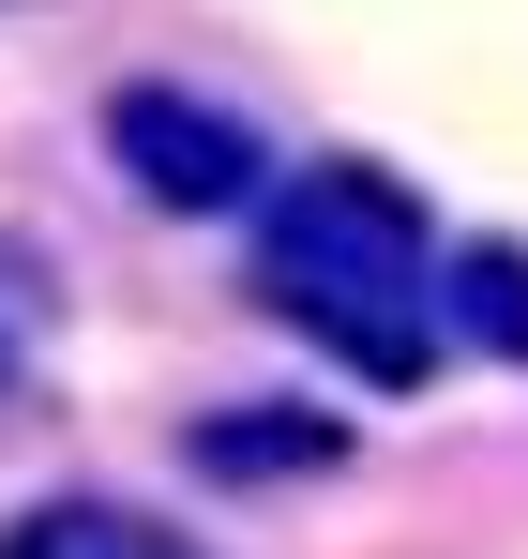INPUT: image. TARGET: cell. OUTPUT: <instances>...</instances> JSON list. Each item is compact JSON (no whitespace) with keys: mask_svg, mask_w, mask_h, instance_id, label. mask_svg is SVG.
<instances>
[{"mask_svg":"<svg viewBox=\"0 0 528 559\" xmlns=\"http://www.w3.org/2000/svg\"><path fill=\"white\" fill-rule=\"evenodd\" d=\"M257 302L287 333H317L348 378L423 393L439 378V227H423V197L362 152L257 182Z\"/></svg>","mask_w":528,"mask_h":559,"instance_id":"cell-1","label":"cell"},{"mask_svg":"<svg viewBox=\"0 0 528 559\" xmlns=\"http://www.w3.org/2000/svg\"><path fill=\"white\" fill-rule=\"evenodd\" d=\"M106 152H121V182L152 197V212H257L272 182V152H257V121L242 106H212V92H181V76H121L106 92Z\"/></svg>","mask_w":528,"mask_h":559,"instance_id":"cell-2","label":"cell"},{"mask_svg":"<svg viewBox=\"0 0 528 559\" xmlns=\"http://www.w3.org/2000/svg\"><path fill=\"white\" fill-rule=\"evenodd\" d=\"M181 454L212 468V484H317V468H348V424H333V408H287V393H257V408H212Z\"/></svg>","mask_w":528,"mask_h":559,"instance_id":"cell-3","label":"cell"},{"mask_svg":"<svg viewBox=\"0 0 528 559\" xmlns=\"http://www.w3.org/2000/svg\"><path fill=\"white\" fill-rule=\"evenodd\" d=\"M439 348L528 364V242H439Z\"/></svg>","mask_w":528,"mask_h":559,"instance_id":"cell-4","label":"cell"},{"mask_svg":"<svg viewBox=\"0 0 528 559\" xmlns=\"http://www.w3.org/2000/svg\"><path fill=\"white\" fill-rule=\"evenodd\" d=\"M0 559H212V545H181L167 514H136V499H31L0 530Z\"/></svg>","mask_w":528,"mask_h":559,"instance_id":"cell-5","label":"cell"},{"mask_svg":"<svg viewBox=\"0 0 528 559\" xmlns=\"http://www.w3.org/2000/svg\"><path fill=\"white\" fill-rule=\"evenodd\" d=\"M0 378H15V348H0Z\"/></svg>","mask_w":528,"mask_h":559,"instance_id":"cell-6","label":"cell"}]
</instances>
